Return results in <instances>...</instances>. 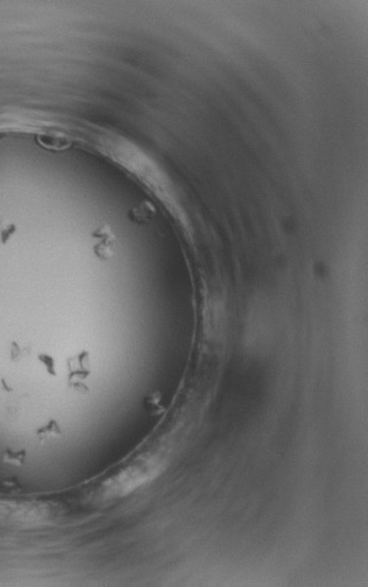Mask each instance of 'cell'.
<instances>
[{"instance_id":"1","label":"cell","mask_w":368,"mask_h":587,"mask_svg":"<svg viewBox=\"0 0 368 587\" xmlns=\"http://www.w3.org/2000/svg\"><path fill=\"white\" fill-rule=\"evenodd\" d=\"M43 362H46V365L48 367V370L50 371H54V364H52V360L48 357H43Z\"/></svg>"}]
</instances>
